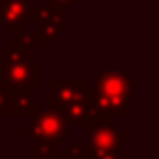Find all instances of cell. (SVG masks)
<instances>
[{
    "instance_id": "8fae6325",
    "label": "cell",
    "mask_w": 159,
    "mask_h": 159,
    "mask_svg": "<svg viewBox=\"0 0 159 159\" xmlns=\"http://www.w3.org/2000/svg\"><path fill=\"white\" fill-rule=\"evenodd\" d=\"M61 151V147L57 145H48V143H36L32 141L30 145V157H43V155H52V153Z\"/></svg>"
},
{
    "instance_id": "2e32d148",
    "label": "cell",
    "mask_w": 159,
    "mask_h": 159,
    "mask_svg": "<svg viewBox=\"0 0 159 159\" xmlns=\"http://www.w3.org/2000/svg\"><path fill=\"white\" fill-rule=\"evenodd\" d=\"M30 159H66V155H65V153H62V149H61V151L52 153V155H43V157H30Z\"/></svg>"
},
{
    "instance_id": "52a82bcc",
    "label": "cell",
    "mask_w": 159,
    "mask_h": 159,
    "mask_svg": "<svg viewBox=\"0 0 159 159\" xmlns=\"http://www.w3.org/2000/svg\"><path fill=\"white\" fill-rule=\"evenodd\" d=\"M32 0H2L0 2V26L6 34L16 39L22 34V26L26 24Z\"/></svg>"
},
{
    "instance_id": "ba28073f",
    "label": "cell",
    "mask_w": 159,
    "mask_h": 159,
    "mask_svg": "<svg viewBox=\"0 0 159 159\" xmlns=\"http://www.w3.org/2000/svg\"><path fill=\"white\" fill-rule=\"evenodd\" d=\"M6 117H34L40 111V99L28 89H6Z\"/></svg>"
},
{
    "instance_id": "e0dca14e",
    "label": "cell",
    "mask_w": 159,
    "mask_h": 159,
    "mask_svg": "<svg viewBox=\"0 0 159 159\" xmlns=\"http://www.w3.org/2000/svg\"><path fill=\"white\" fill-rule=\"evenodd\" d=\"M4 151V141H2V137H0V153Z\"/></svg>"
},
{
    "instance_id": "30bf717a",
    "label": "cell",
    "mask_w": 159,
    "mask_h": 159,
    "mask_svg": "<svg viewBox=\"0 0 159 159\" xmlns=\"http://www.w3.org/2000/svg\"><path fill=\"white\" fill-rule=\"evenodd\" d=\"M12 43H14L22 52H28V54L40 51L39 32H32V30H30V32H22V34H18L16 39H12Z\"/></svg>"
},
{
    "instance_id": "ac0fdd59",
    "label": "cell",
    "mask_w": 159,
    "mask_h": 159,
    "mask_svg": "<svg viewBox=\"0 0 159 159\" xmlns=\"http://www.w3.org/2000/svg\"><path fill=\"white\" fill-rule=\"evenodd\" d=\"M0 2H2V0H0Z\"/></svg>"
},
{
    "instance_id": "9a60e30c",
    "label": "cell",
    "mask_w": 159,
    "mask_h": 159,
    "mask_svg": "<svg viewBox=\"0 0 159 159\" xmlns=\"http://www.w3.org/2000/svg\"><path fill=\"white\" fill-rule=\"evenodd\" d=\"M75 2H77V0H48L47 4H54V6H62V8H69V6H73Z\"/></svg>"
},
{
    "instance_id": "277c9868",
    "label": "cell",
    "mask_w": 159,
    "mask_h": 159,
    "mask_svg": "<svg viewBox=\"0 0 159 159\" xmlns=\"http://www.w3.org/2000/svg\"><path fill=\"white\" fill-rule=\"evenodd\" d=\"M39 24V39L43 43H52L66 34V8L54 4H32L24 26Z\"/></svg>"
},
{
    "instance_id": "5b68a950",
    "label": "cell",
    "mask_w": 159,
    "mask_h": 159,
    "mask_svg": "<svg viewBox=\"0 0 159 159\" xmlns=\"http://www.w3.org/2000/svg\"><path fill=\"white\" fill-rule=\"evenodd\" d=\"M133 141L129 133H123L117 123L111 125H93L85 133V147L89 153H107V151H123Z\"/></svg>"
},
{
    "instance_id": "8992f818",
    "label": "cell",
    "mask_w": 159,
    "mask_h": 159,
    "mask_svg": "<svg viewBox=\"0 0 159 159\" xmlns=\"http://www.w3.org/2000/svg\"><path fill=\"white\" fill-rule=\"evenodd\" d=\"M87 91L85 79H51L48 81V109L62 113L77 103Z\"/></svg>"
},
{
    "instance_id": "7c38bea8",
    "label": "cell",
    "mask_w": 159,
    "mask_h": 159,
    "mask_svg": "<svg viewBox=\"0 0 159 159\" xmlns=\"http://www.w3.org/2000/svg\"><path fill=\"white\" fill-rule=\"evenodd\" d=\"M65 155H66V159H85L87 157V147L83 143H66L65 145Z\"/></svg>"
},
{
    "instance_id": "7a4b0ae2",
    "label": "cell",
    "mask_w": 159,
    "mask_h": 159,
    "mask_svg": "<svg viewBox=\"0 0 159 159\" xmlns=\"http://www.w3.org/2000/svg\"><path fill=\"white\" fill-rule=\"evenodd\" d=\"M129 83H131V79H129V73H125V70H97L95 89L109 101L113 115H133Z\"/></svg>"
},
{
    "instance_id": "3957f363",
    "label": "cell",
    "mask_w": 159,
    "mask_h": 159,
    "mask_svg": "<svg viewBox=\"0 0 159 159\" xmlns=\"http://www.w3.org/2000/svg\"><path fill=\"white\" fill-rule=\"evenodd\" d=\"M22 135H28L36 143H48V145H66L69 143V127L65 125L61 113L52 109H40L30 123H24L20 127Z\"/></svg>"
},
{
    "instance_id": "5bb4252c",
    "label": "cell",
    "mask_w": 159,
    "mask_h": 159,
    "mask_svg": "<svg viewBox=\"0 0 159 159\" xmlns=\"http://www.w3.org/2000/svg\"><path fill=\"white\" fill-rule=\"evenodd\" d=\"M4 109H6V95H4V91H0V125L6 121V113H4Z\"/></svg>"
},
{
    "instance_id": "6da1fadb",
    "label": "cell",
    "mask_w": 159,
    "mask_h": 159,
    "mask_svg": "<svg viewBox=\"0 0 159 159\" xmlns=\"http://www.w3.org/2000/svg\"><path fill=\"white\" fill-rule=\"evenodd\" d=\"M4 66H0V91L6 89H39L40 62L22 52L14 43H4Z\"/></svg>"
},
{
    "instance_id": "9c48e42d",
    "label": "cell",
    "mask_w": 159,
    "mask_h": 159,
    "mask_svg": "<svg viewBox=\"0 0 159 159\" xmlns=\"http://www.w3.org/2000/svg\"><path fill=\"white\" fill-rule=\"evenodd\" d=\"M61 117H62L66 127H69V125H87V127H93V125H111V123H115V119H105V117L99 115V113L85 101V93H83V97L79 99L77 103L66 107L65 111L61 113Z\"/></svg>"
},
{
    "instance_id": "4fadbf2b",
    "label": "cell",
    "mask_w": 159,
    "mask_h": 159,
    "mask_svg": "<svg viewBox=\"0 0 159 159\" xmlns=\"http://www.w3.org/2000/svg\"><path fill=\"white\" fill-rule=\"evenodd\" d=\"M85 159H133V155L129 151H107V153H89L87 151Z\"/></svg>"
}]
</instances>
